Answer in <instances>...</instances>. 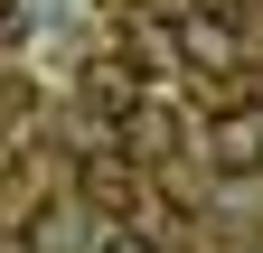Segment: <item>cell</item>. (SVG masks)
Segmentation results:
<instances>
[{"label": "cell", "instance_id": "6da1fadb", "mask_svg": "<svg viewBox=\"0 0 263 253\" xmlns=\"http://www.w3.org/2000/svg\"><path fill=\"white\" fill-rule=\"evenodd\" d=\"M207 160H216L226 178H254V169H263V113H254V103H235V113L207 122Z\"/></svg>", "mask_w": 263, "mask_h": 253}, {"label": "cell", "instance_id": "7a4b0ae2", "mask_svg": "<svg viewBox=\"0 0 263 253\" xmlns=\"http://www.w3.org/2000/svg\"><path fill=\"white\" fill-rule=\"evenodd\" d=\"M94 253H141V244H132V235H104V244H94Z\"/></svg>", "mask_w": 263, "mask_h": 253}, {"label": "cell", "instance_id": "3957f363", "mask_svg": "<svg viewBox=\"0 0 263 253\" xmlns=\"http://www.w3.org/2000/svg\"><path fill=\"white\" fill-rule=\"evenodd\" d=\"M216 10H245V0H216Z\"/></svg>", "mask_w": 263, "mask_h": 253}, {"label": "cell", "instance_id": "277c9868", "mask_svg": "<svg viewBox=\"0 0 263 253\" xmlns=\"http://www.w3.org/2000/svg\"><path fill=\"white\" fill-rule=\"evenodd\" d=\"M0 19H10V0H0Z\"/></svg>", "mask_w": 263, "mask_h": 253}]
</instances>
